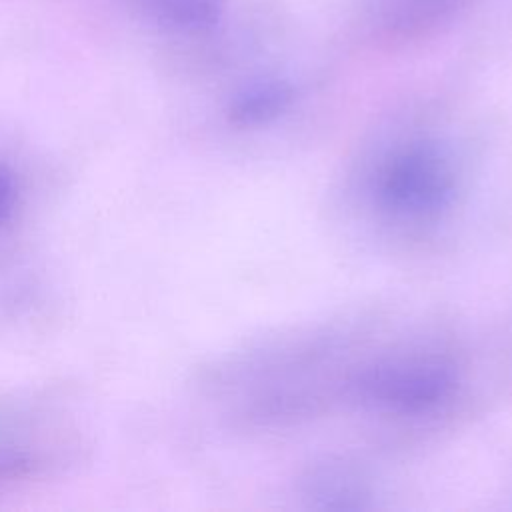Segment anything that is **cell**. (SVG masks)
I'll return each instance as SVG.
<instances>
[{
  "instance_id": "obj_1",
  "label": "cell",
  "mask_w": 512,
  "mask_h": 512,
  "mask_svg": "<svg viewBox=\"0 0 512 512\" xmlns=\"http://www.w3.org/2000/svg\"><path fill=\"white\" fill-rule=\"evenodd\" d=\"M76 450L78 434L54 408L0 400V494L52 476Z\"/></svg>"
},
{
  "instance_id": "obj_7",
  "label": "cell",
  "mask_w": 512,
  "mask_h": 512,
  "mask_svg": "<svg viewBox=\"0 0 512 512\" xmlns=\"http://www.w3.org/2000/svg\"><path fill=\"white\" fill-rule=\"evenodd\" d=\"M20 200V176L4 160H0V228L10 222Z\"/></svg>"
},
{
  "instance_id": "obj_2",
  "label": "cell",
  "mask_w": 512,
  "mask_h": 512,
  "mask_svg": "<svg viewBox=\"0 0 512 512\" xmlns=\"http://www.w3.org/2000/svg\"><path fill=\"white\" fill-rule=\"evenodd\" d=\"M372 192L376 204L394 216L428 218L450 206L456 176L438 146L412 142L378 166Z\"/></svg>"
},
{
  "instance_id": "obj_3",
  "label": "cell",
  "mask_w": 512,
  "mask_h": 512,
  "mask_svg": "<svg viewBox=\"0 0 512 512\" xmlns=\"http://www.w3.org/2000/svg\"><path fill=\"white\" fill-rule=\"evenodd\" d=\"M356 394L380 408L418 414L442 404L454 390V374L436 362H392L366 370Z\"/></svg>"
},
{
  "instance_id": "obj_5",
  "label": "cell",
  "mask_w": 512,
  "mask_h": 512,
  "mask_svg": "<svg viewBox=\"0 0 512 512\" xmlns=\"http://www.w3.org/2000/svg\"><path fill=\"white\" fill-rule=\"evenodd\" d=\"M294 100V88L284 80H266L244 88L230 104V122L258 126L280 116Z\"/></svg>"
},
{
  "instance_id": "obj_6",
  "label": "cell",
  "mask_w": 512,
  "mask_h": 512,
  "mask_svg": "<svg viewBox=\"0 0 512 512\" xmlns=\"http://www.w3.org/2000/svg\"><path fill=\"white\" fill-rule=\"evenodd\" d=\"M148 16L172 30L196 32L220 20L224 0H144Z\"/></svg>"
},
{
  "instance_id": "obj_4",
  "label": "cell",
  "mask_w": 512,
  "mask_h": 512,
  "mask_svg": "<svg viewBox=\"0 0 512 512\" xmlns=\"http://www.w3.org/2000/svg\"><path fill=\"white\" fill-rule=\"evenodd\" d=\"M468 0H376L374 24L392 38H416L452 20Z\"/></svg>"
}]
</instances>
